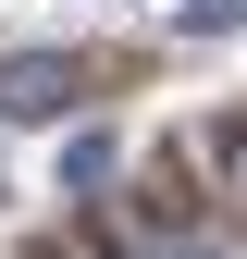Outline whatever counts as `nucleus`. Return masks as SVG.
<instances>
[{"instance_id":"nucleus-3","label":"nucleus","mask_w":247,"mask_h":259,"mask_svg":"<svg viewBox=\"0 0 247 259\" xmlns=\"http://www.w3.org/2000/svg\"><path fill=\"white\" fill-rule=\"evenodd\" d=\"M148 259H247V235H235V222H161Z\"/></svg>"},{"instance_id":"nucleus-1","label":"nucleus","mask_w":247,"mask_h":259,"mask_svg":"<svg viewBox=\"0 0 247 259\" xmlns=\"http://www.w3.org/2000/svg\"><path fill=\"white\" fill-rule=\"evenodd\" d=\"M74 99H87V62H62V50H13V62H0V111H13V123H50Z\"/></svg>"},{"instance_id":"nucleus-5","label":"nucleus","mask_w":247,"mask_h":259,"mask_svg":"<svg viewBox=\"0 0 247 259\" xmlns=\"http://www.w3.org/2000/svg\"><path fill=\"white\" fill-rule=\"evenodd\" d=\"M223 198H235V235H247V148L223 160Z\"/></svg>"},{"instance_id":"nucleus-4","label":"nucleus","mask_w":247,"mask_h":259,"mask_svg":"<svg viewBox=\"0 0 247 259\" xmlns=\"http://www.w3.org/2000/svg\"><path fill=\"white\" fill-rule=\"evenodd\" d=\"M235 13H247V0H173V25H185V37H223Z\"/></svg>"},{"instance_id":"nucleus-2","label":"nucleus","mask_w":247,"mask_h":259,"mask_svg":"<svg viewBox=\"0 0 247 259\" xmlns=\"http://www.w3.org/2000/svg\"><path fill=\"white\" fill-rule=\"evenodd\" d=\"M50 173H62V198H111V173H124V148L99 136V123H87V136H62V160H50Z\"/></svg>"}]
</instances>
